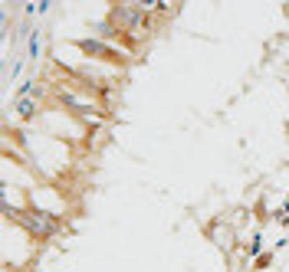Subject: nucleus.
<instances>
[{"mask_svg":"<svg viewBox=\"0 0 289 272\" xmlns=\"http://www.w3.org/2000/svg\"><path fill=\"white\" fill-rule=\"evenodd\" d=\"M36 112H40V99H33V95H20L17 99V115L20 118H33Z\"/></svg>","mask_w":289,"mask_h":272,"instance_id":"obj_1","label":"nucleus"}]
</instances>
